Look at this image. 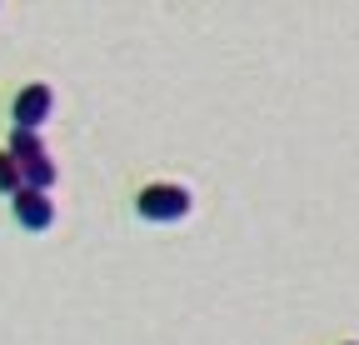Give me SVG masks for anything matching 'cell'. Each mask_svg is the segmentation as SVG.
Segmentation results:
<instances>
[{
  "mask_svg": "<svg viewBox=\"0 0 359 345\" xmlns=\"http://www.w3.org/2000/svg\"><path fill=\"white\" fill-rule=\"evenodd\" d=\"M190 190L185 185H145L140 190V200H135V210L145 215V221H155V226H175V221H185L190 215Z\"/></svg>",
  "mask_w": 359,
  "mask_h": 345,
  "instance_id": "obj_1",
  "label": "cell"
},
{
  "mask_svg": "<svg viewBox=\"0 0 359 345\" xmlns=\"http://www.w3.org/2000/svg\"><path fill=\"white\" fill-rule=\"evenodd\" d=\"M50 105H55L50 85H45V80H30L25 91L15 96V105H11V120H15V131H40V125L50 120Z\"/></svg>",
  "mask_w": 359,
  "mask_h": 345,
  "instance_id": "obj_2",
  "label": "cell"
},
{
  "mask_svg": "<svg viewBox=\"0 0 359 345\" xmlns=\"http://www.w3.org/2000/svg\"><path fill=\"white\" fill-rule=\"evenodd\" d=\"M11 205H15V221H20L25 230H50V226H55V205H50V195H45V190H20Z\"/></svg>",
  "mask_w": 359,
  "mask_h": 345,
  "instance_id": "obj_3",
  "label": "cell"
},
{
  "mask_svg": "<svg viewBox=\"0 0 359 345\" xmlns=\"http://www.w3.org/2000/svg\"><path fill=\"white\" fill-rule=\"evenodd\" d=\"M15 165H20V160H15ZM20 181H25V190H45V195H50V185H55V160H50V155L25 160V165H20Z\"/></svg>",
  "mask_w": 359,
  "mask_h": 345,
  "instance_id": "obj_4",
  "label": "cell"
},
{
  "mask_svg": "<svg viewBox=\"0 0 359 345\" xmlns=\"http://www.w3.org/2000/svg\"><path fill=\"white\" fill-rule=\"evenodd\" d=\"M6 150H11L20 165H25V160H35V155H45V145H40V136H35V131H11V145H6Z\"/></svg>",
  "mask_w": 359,
  "mask_h": 345,
  "instance_id": "obj_5",
  "label": "cell"
},
{
  "mask_svg": "<svg viewBox=\"0 0 359 345\" xmlns=\"http://www.w3.org/2000/svg\"><path fill=\"white\" fill-rule=\"evenodd\" d=\"M25 190V181H20V165H15V155L11 150H0V195H20Z\"/></svg>",
  "mask_w": 359,
  "mask_h": 345,
  "instance_id": "obj_6",
  "label": "cell"
},
{
  "mask_svg": "<svg viewBox=\"0 0 359 345\" xmlns=\"http://www.w3.org/2000/svg\"><path fill=\"white\" fill-rule=\"evenodd\" d=\"M349 345H354V340H349Z\"/></svg>",
  "mask_w": 359,
  "mask_h": 345,
  "instance_id": "obj_7",
  "label": "cell"
}]
</instances>
